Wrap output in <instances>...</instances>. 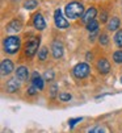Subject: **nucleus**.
I'll list each match as a JSON object with an SVG mask.
<instances>
[{
	"mask_svg": "<svg viewBox=\"0 0 122 133\" xmlns=\"http://www.w3.org/2000/svg\"><path fill=\"white\" fill-rule=\"evenodd\" d=\"M20 46H21V42H20V38L17 36H11V37H7L4 40V50L8 54L17 53Z\"/></svg>",
	"mask_w": 122,
	"mask_h": 133,
	"instance_id": "f257e3e1",
	"label": "nucleus"
},
{
	"mask_svg": "<svg viewBox=\"0 0 122 133\" xmlns=\"http://www.w3.org/2000/svg\"><path fill=\"white\" fill-rule=\"evenodd\" d=\"M53 55L55 58H60V57L63 55V48L59 42H53Z\"/></svg>",
	"mask_w": 122,
	"mask_h": 133,
	"instance_id": "ddd939ff",
	"label": "nucleus"
},
{
	"mask_svg": "<svg viewBox=\"0 0 122 133\" xmlns=\"http://www.w3.org/2000/svg\"><path fill=\"white\" fill-rule=\"evenodd\" d=\"M100 42L103 44V45H106L108 44V36L106 34H101L100 36Z\"/></svg>",
	"mask_w": 122,
	"mask_h": 133,
	"instance_id": "5701e85b",
	"label": "nucleus"
},
{
	"mask_svg": "<svg viewBox=\"0 0 122 133\" xmlns=\"http://www.w3.org/2000/svg\"><path fill=\"white\" fill-rule=\"evenodd\" d=\"M33 25H34L38 30L45 29L46 23H45V20H44V17H42V15H41V13H37V15L33 17Z\"/></svg>",
	"mask_w": 122,
	"mask_h": 133,
	"instance_id": "423d86ee",
	"label": "nucleus"
},
{
	"mask_svg": "<svg viewBox=\"0 0 122 133\" xmlns=\"http://www.w3.org/2000/svg\"><path fill=\"white\" fill-rule=\"evenodd\" d=\"M101 21H103V23L106 21V13H105V12H104V13H101Z\"/></svg>",
	"mask_w": 122,
	"mask_h": 133,
	"instance_id": "bb28decb",
	"label": "nucleus"
},
{
	"mask_svg": "<svg viewBox=\"0 0 122 133\" xmlns=\"http://www.w3.org/2000/svg\"><path fill=\"white\" fill-rule=\"evenodd\" d=\"M87 59H92V54H89V53L87 54Z\"/></svg>",
	"mask_w": 122,
	"mask_h": 133,
	"instance_id": "c756f323",
	"label": "nucleus"
},
{
	"mask_svg": "<svg viewBox=\"0 0 122 133\" xmlns=\"http://www.w3.org/2000/svg\"><path fill=\"white\" fill-rule=\"evenodd\" d=\"M20 29H21V23L17 21V20L11 21V23L8 24V26H7V30H8V32H18Z\"/></svg>",
	"mask_w": 122,
	"mask_h": 133,
	"instance_id": "4468645a",
	"label": "nucleus"
},
{
	"mask_svg": "<svg viewBox=\"0 0 122 133\" xmlns=\"http://www.w3.org/2000/svg\"><path fill=\"white\" fill-rule=\"evenodd\" d=\"M54 20H55V24H56V26H58V28L64 29V28H67V26H68L67 20L63 17V15H62V12H60V9H59V8H58V9H55V12H54Z\"/></svg>",
	"mask_w": 122,
	"mask_h": 133,
	"instance_id": "39448f33",
	"label": "nucleus"
},
{
	"mask_svg": "<svg viewBox=\"0 0 122 133\" xmlns=\"http://www.w3.org/2000/svg\"><path fill=\"white\" fill-rule=\"evenodd\" d=\"M55 91H56V86H53L51 87V96H54V95H55Z\"/></svg>",
	"mask_w": 122,
	"mask_h": 133,
	"instance_id": "c85d7f7f",
	"label": "nucleus"
},
{
	"mask_svg": "<svg viewBox=\"0 0 122 133\" xmlns=\"http://www.w3.org/2000/svg\"><path fill=\"white\" fill-rule=\"evenodd\" d=\"M59 99L62 100V102H68V100H71V95L70 94H60L59 95Z\"/></svg>",
	"mask_w": 122,
	"mask_h": 133,
	"instance_id": "412c9836",
	"label": "nucleus"
},
{
	"mask_svg": "<svg viewBox=\"0 0 122 133\" xmlns=\"http://www.w3.org/2000/svg\"><path fill=\"white\" fill-rule=\"evenodd\" d=\"M89 74V66L87 63H77L74 67V75L76 78H85Z\"/></svg>",
	"mask_w": 122,
	"mask_h": 133,
	"instance_id": "20e7f679",
	"label": "nucleus"
},
{
	"mask_svg": "<svg viewBox=\"0 0 122 133\" xmlns=\"http://www.w3.org/2000/svg\"><path fill=\"white\" fill-rule=\"evenodd\" d=\"M96 15H97V11H96V8H89L87 12H85V15H83V20L88 24L89 21H92V20H95V17H96Z\"/></svg>",
	"mask_w": 122,
	"mask_h": 133,
	"instance_id": "9b49d317",
	"label": "nucleus"
},
{
	"mask_svg": "<svg viewBox=\"0 0 122 133\" xmlns=\"http://www.w3.org/2000/svg\"><path fill=\"white\" fill-rule=\"evenodd\" d=\"M38 57H39L41 61L46 59V57H47V49H46V48H42V49L39 50V53H38Z\"/></svg>",
	"mask_w": 122,
	"mask_h": 133,
	"instance_id": "aec40b11",
	"label": "nucleus"
},
{
	"mask_svg": "<svg viewBox=\"0 0 122 133\" xmlns=\"http://www.w3.org/2000/svg\"><path fill=\"white\" fill-rule=\"evenodd\" d=\"M97 28H98V23L95 21V20H92V21H89V23L87 24V29H88L89 32H95V30H97Z\"/></svg>",
	"mask_w": 122,
	"mask_h": 133,
	"instance_id": "dca6fc26",
	"label": "nucleus"
},
{
	"mask_svg": "<svg viewBox=\"0 0 122 133\" xmlns=\"http://www.w3.org/2000/svg\"><path fill=\"white\" fill-rule=\"evenodd\" d=\"M53 77H54V72H53V71H46V72H45V78H46L47 81H51Z\"/></svg>",
	"mask_w": 122,
	"mask_h": 133,
	"instance_id": "393cba45",
	"label": "nucleus"
},
{
	"mask_svg": "<svg viewBox=\"0 0 122 133\" xmlns=\"http://www.w3.org/2000/svg\"><path fill=\"white\" fill-rule=\"evenodd\" d=\"M114 40H116V44H117L119 48H122V30H118V32H117Z\"/></svg>",
	"mask_w": 122,
	"mask_h": 133,
	"instance_id": "6ab92c4d",
	"label": "nucleus"
},
{
	"mask_svg": "<svg viewBox=\"0 0 122 133\" xmlns=\"http://www.w3.org/2000/svg\"><path fill=\"white\" fill-rule=\"evenodd\" d=\"M97 69H98V71L101 72V74H106V72H109V70H110V65H109V62L106 61V59H100L98 62H97Z\"/></svg>",
	"mask_w": 122,
	"mask_h": 133,
	"instance_id": "6e6552de",
	"label": "nucleus"
},
{
	"mask_svg": "<svg viewBox=\"0 0 122 133\" xmlns=\"http://www.w3.org/2000/svg\"><path fill=\"white\" fill-rule=\"evenodd\" d=\"M12 70H13V63H12V61H9V59H4V61L2 62V67H0L2 75H3V77H5V75L11 74Z\"/></svg>",
	"mask_w": 122,
	"mask_h": 133,
	"instance_id": "0eeeda50",
	"label": "nucleus"
},
{
	"mask_svg": "<svg viewBox=\"0 0 122 133\" xmlns=\"http://www.w3.org/2000/svg\"><path fill=\"white\" fill-rule=\"evenodd\" d=\"M83 12H84L83 4H80L77 2H71L66 5V15L70 18H76L83 15Z\"/></svg>",
	"mask_w": 122,
	"mask_h": 133,
	"instance_id": "f03ea898",
	"label": "nucleus"
},
{
	"mask_svg": "<svg viewBox=\"0 0 122 133\" xmlns=\"http://www.w3.org/2000/svg\"><path fill=\"white\" fill-rule=\"evenodd\" d=\"M29 77V71L25 66H20L16 71V78H18L20 81H25Z\"/></svg>",
	"mask_w": 122,
	"mask_h": 133,
	"instance_id": "1a4fd4ad",
	"label": "nucleus"
},
{
	"mask_svg": "<svg viewBox=\"0 0 122 133\" xmlns=\"http://www.w3.org/2000/svg\"><path fill=\"white\" fill-rule=\"evenodd\" d=\"M96 36H97V30H95V32L92 33V36L89 37V40H91V41H93V40H95V37H96Z\"/></svg>",
	"mask_w": 122,
	"mask_h": 133,
	"instance_id": "cd10ccee",
	"label": "nucleus"
},
{
	"mask_svg": "<svg viewBox=\"0 0 122 133\" xmlns=\"http://www.w3.org/2000/svg\"><path fill=\"white\" fill-rule=\"evenodd\" d=\"M113 59L117 62V63H122V50H118L113 54Z\"/></svg>",
	"mask_w": 122,
	"mask_h": 133,
	"instance_id": "a211bd4d",
	"label": "nucleus"
},
{
	"mask_svg": "<svg viewBox=\"0 0 122 133\" xmlns=\"http://www.w3.org/2000/svg\"><path fill=\"white\" fill-rule=\"evenodd\" d=\"M37 7V2L35 0H26L25 2V8L26 9H34Z\"/></svg>",
	"mask_w": 122,
	"mask_h": 133,
	"instance_id": "f3484780",
	"label": "nucleus"
},
{
	"mask_svg": "<svg viewBox=\"0 0 122 133\" xmlns=\"http://www.w3.org/2000/svg\"><path fill=\"white\" fill-rule=\"evenodd\" d=\"M37 91H38V88H37L35 86H32V87H29V90H28V94H29V95H34Z\"/></svg>",
	"mask_w": 122,
	"mask_h": 133,
	"instance_id": "a878e982",
	"label": "nucleus"
},
{
	"mask_svg": "<svg viewBox=\"0 0 122 133\" xmlns=\"http://www.w3.org/2000/svg\"><path fill=\"white\" fill-rule=\"evenodd\" d=\"M88 133H105V130H104V128H101V127H95Z\"/></svg>",
	"mask_w": 122,
	"mask_h": 133,
	"instance_id": "4be33fe9",
	"label": "nucleus"
},
{
	"mask_svg": "<svg viewBox=\"0 0 122 133\" xmlns=\"http://www.w3.org/2000/svg\"><path fill=\"white\" fill-rule=\"evenodd\" d=\"M38 45H39V37H32L25 45V54L28 57H33L38 50Z\"/></svg>",
	"mask_w": 122,
	"mask_h": 133,
	"instance_id": "7ed1b4c3",
	"label": "nucleus"
},
{
	"mask_svg": "<svg viewBox=\"0 0 122 133\" xmlns=\"http://www.w3.org/2000/svg\"><path fill=\"white\" fill-rule=\"evenodd\" d=\"M79 121H81V119H80V117H77V119H72V120H70V121H68V125H70V128H74V125H75L76 123H79Z\"/></svg>",
	"mask_w": 122,
	"mask_h": 133,
	"instance_id": "b1692460",
	"label": "nucleus"
},
{
	"mask_svg": "<svg viewBox=\"0 0 122 133\" xmlns=\"http://www.w3.org/2000/svg\"><path fill=\"white\" fill-rule=\"evenodd\" d=\"M118 28H119V18L113 17L112 20L109 21V24H108V29L109 30H117Z\"/></svg>",
	"mask_w": 122,
	"mask_h": 133,
	"instance_id": "2eb2a0df",
	"label": "nucleus"
},
{
	"mask_svg": "<svg viewBox=\"0 0 122 133\" xmlns=\"http://www.w3.org/2000/svg\"><path fill=\"white\" fill-rule=\"evenodd\" d=\"M32 82H33V86H35L38 90H42L44 88V81H42V78L39 77L38 72H33Z\"/></svg>",
	"mask_w": 122,
	"mask_h": 133,
	"instance_id": "f8f14e48",
	"label": "nucleus"
},
{
	"mask_svg": "<svg viewBox=\"0 0 122 133\" xmlns=\"http://www.w3.org/2000/svg\"><path fill=\"white\" fill-rule=\"evenodd\" d=\"M18 81H20L18 78L9 79V82L7 83V91L8 92H15L16 90H18V87H20V82Z\"/></svg>",
	"mask_w": 122,
	"mask_h": 133,
	"instance_id": "9d476101",
	"label": "nucleus"
}]
</instances>
